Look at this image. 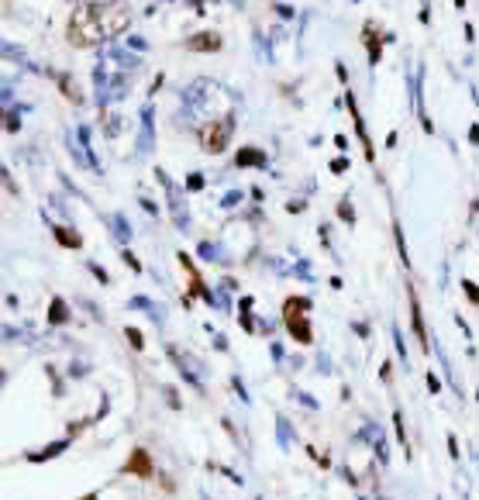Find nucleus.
Returning a JSON list of instances; mask_svg holds the SVG:
<instances>
[{
    "instance_id": "obj_8",
    "label": "nucleus",
    "mask_w": 479,
    "mask_h": 500,
    "mask_svg": "<svg viewBox=\"0 0 479 500\" xmlns=\"http://www.w3.org/2000/svg\"><path fill=\"white\" fill-rule=\"evenodd\" d=\"M52 235H55V242H59L62 249H80L83 245L80 235H76V231H69V228H62V224H55V228H52Z\"/></svg>"
},
{
    "instance_id": "obj_9",
    "label": "nucleus",
    "mask_w": 479,
    "mask_h": 500,
    "mask_svg": "<svg viewBox=\"0 0 479 500\" xmlns=\"http://www.w3.org/2000/svg\"><path fill=\"white\" fill-rule=\"evenodd\" d=\"M48 321H52V325H66V321H69V307H66V300H59V297H55V300L48 304Z\"/></svg>"
},
{
    "instance_id": "obj_2",
    "label": "nucleus",
    "mask_w": 479,
    "mask_h": 500,
    "mask_svg": "<svg viewBox=\"0 0 479 500\" xmlns=\"http://www.w3.org/2000/svg\"><path fill=\"white\" fill-rule=\"evenodd\" d=\"M307 311H311V300H307V297H286V304H283L286 332H290L293 342H300V345H311V342H314L311 321H307Z\"/></svg>"
},
{
    "instance_id": "obj_4",
    "label": "nucleus",
    "mask_w": 479,
    "mask_h": 500,
    "mask_svg": "<svg viewBox=\"0 0 479 500\" xmlns=\"http://www.w3.org/2000/svg\"><path fill=\"white\" fill-rule=\"evenodd\" d=\"M97 14H100V28H104V35H118L128 28V21H131V14H128V7L114 0V4H97Z\"/></svg>"
},
{
    "instance_id": "obj_7",
    "label": "nucleus",
    "mask_w": 479,
    "mask_h": 500,
    "mask_svg": "<svg viewBox=\"0 0 479 500\" xmlns=\"http://www.w3.org/2000/svg\"><path fill=\"white\" fill-rule=\"evenodd\" d=\"M187 48H190V52H217V48H221V35H217V32H200V35H194V39L187 42Z\"/></svg>"
},
{
    "instance_id": "obj_14",
    "label": "nucleus",
    "mask_w": 479,
    "mask_h": 500,
    "mask_svg": "<svg viewBox=\"0 0 479 500\" xmlns=\"http://www.w3.org/2000/svg\"><path fill=\"white\" fill-rule=\"evenodd\" d=\"M462 290L469 293V297H473V304L479 307V287H476V283H469V280H466V283H462Z\"/></svg>"
},
{
    "instance_id": "obj_10",
    "label": "nucleus",
    "mask_w": 479,
    "mask_h": 500,
    "mask_svg": "<svg viewBox=\"0 0 479 500\" xmlns=\"http://www.w3.org/2000/svg\"><path fill=\"white\" fill-rule=\"evenodd\" d=\"M235 163L238 166H266V156L259 149H241L238 156H235Z\"/></svg>"
},
{
    "instance_id": "obj_17",
    "label": "nucleus",
    "mask_w": 479,
    "mask_h": 500,
    "mask_svg": "<svg viewBox=\"0 0 479 500\" xmlns=\"http://www.w3.org/2000/svg\"><path fill=\"white\" fill-rule=\"evenodd\" d=\"M448 452H452V459H459V445H455V438L448 435Z\"/></svg>"
},
{
    "instance_id": "obj_16",
    "label": "nucleus",
    "mask_w": 479,
    "mask_h": 500,
    "mask_svg": "<svg viewBox=\"0 0 479 500\" xmlns=\"http://www.w3.org/2000/svg\"><path fill=\"white\" fill-rule=\"evenodd\" d=\"M124 262H128V266H131V269H135V273H138V259H135V255H131V252H124Z\"/></svg>"
},
{
    "instance_id": "obj_11",
    "label": "nucleus",
    "mask_w": 479,
    "mask_h": 500,
    "mask_svg": "<svg viewBox=\"0 0 479 500\" xmlns=\"http://www.w3.org/2000/svg\"><path fill=\"white\" fill-rule=\"evenodd\" d=\"M365 39H369V62H379V35H376L372 21L365 25Z\"/></svg>"
},
{
    "instance_id": "obj_6",
    "label": "nucleus",
    "mask_w": 479,
    "mask_h": 500,
    "mask_svg": "<svg viewBox=\"0 0 479 500\" xmlns=\"http://www.w3.org/2000/svg\"><path fill=\"white\" fill-rule=\"evenodd\" d=\"M410 332L417 338V345H421V352L428 356L431 352V342H428V328H424V314H421V300H417V293L410 290Z\"/></svg>"
},
{
    "instance_id": "obj_13",
    "label": "nucleus",
    "mask_w": 479,
    "mask_h": 500,
    "mask_svg": "<svg viewBox=\"0 0 479 500\" xmlns=\"http://www.w3.org/2000/svg\"><path fill=\"white\" fill-rule=\"evenodd\" d=\"M124 335H128V342H131L138 352L145 349V338H142V332H138V328H124Z\"/></svg>"
},
{
    "instance_id": "obj_12",
    "label": "nucleus",
    "mask_w": 479,
    "mask_h": 500,
    "mask_svg": "<svg viewBox=\"0 0 479 500\" xmlns=\"http://www.w3.org/2000/svg\"><path fill=\"white\" fill-rule=\"evenodd\" d=\"M59 86H62V93H66L73 104H80V100H83V93L76 90V83H73V76H59Z\"/></svg>"
},
{
    "instance_id": "obj_3",
    "label": "nucleus",
    "mask_w": 479,
    "mask_h": 500,
    "mask_svg": "<svg viewBox=\"0 0 479 500\" xmlns=\"http://www.w3.org/2000/svg\"><path fill=\"white\" fill-rule=\"evenodd\" d=\"M231 118H221V121H210V125L200 128V145H203V152H210V156H217V152H224L228 149V138H231Z\"/></svg>"
},
{
    "instance_id": "obj_5",
    "label": "nucleus",
    "mask_w": 479,
    "mask_h": 500,
    "mask_svg": "<svg viewBox=\"0 0 479 500\" xmlns=\"http://www.w3.org/2000/svg\"><path fill=\"white\" fill-rule=\"evenodd\" d=\"M124 473H131L138 480H152L156 476V459L149 456V449H131V456L124 462Z\"/></svg>"
},
{
    "instance_id": "obj_1",
    "label": "nucleus",
    "mask_w": 479,
    "mask_h": 500,
    "mask_svg": "<svg viewBox=\"0 0 479 500\" xmlns=\"http://www.w3.org/2000/svg\"><path fill=\"white\" fill-rule=\"evenodd\" d=\"M104 39V28H100V14H97V4H86L80 7L73 18H69V45L76 48H90Z\"/></svg>"
},
{
    "instance_id": "obj_15",
    "label": "nucleus",
    "mask_w": 479,
    "mask_h": 500,
    "mask_svg": "<svg viewBox=\"0 0 479 500\" xmlns=\"http://www.w3.org/2000/svg\"><path fill=\"white\" fill-rule=\"evenodd\" d=\"M428 386H431V393H438L441 390V383H438V376L435 373H428Z\"/></svg>"
},
{
    "instance_id": "obj_18",
    "label": "nucleus",
    "mask_w": 479,
    "mask_h": 500,
    "mask_svg": "<svg viewBox=\"0 0 479 500\" xmlns=\"http://www.w3.org/2000/svg\"><path fill=\"white\" fill-rule=\"evenodd\" d=\"M83 500H97V494H86V497H83Z\"/></svg>"
}]
</instances>
